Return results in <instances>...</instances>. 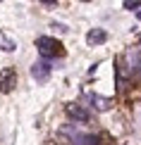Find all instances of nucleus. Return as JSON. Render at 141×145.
I'll use <instances>...</instances> for the list:
<instances>
[{"mask_svg":"<svg viewBox=\"0 0 141 145\" xmlns=\"http://www.w3.org/2000/svg\"><path fill=\"white\" fill-rule=\"evenodd\" d=\"M36 48H38V52L43 55V59H48V62H50L53 57L62 55V43H60L58 38H50V36H41V38H36Z\"/></svg>","mask_w":141,"mask_h":145,"instance_id":"obj_1","label":"nucleus"},{"mask_svg":"<svg viewBox=\"0 0 141 145\" xmlns=\"http://www.w3.org/2000/svg\"><path fill=\"white\" fill-rule=\"evenodd\" d=\"M50 71H53V64L48 62V59H38V62L31 67V76H34L38 83H46L48 76H50Z\"/></svg>","mask_w":141,"mask_h":145,"instance_id":"obj_2","label":"nucleus"},{"mask_svg":"<svg viewBox=\"0 0 141 145\" xmlns=\"http://www.w3.org/2000/svg\"><path fill=\"white\" fill-rule=\"evenodd\" d=\"M15 86H17V74H15V69L0 71V90H3V93H10Z\"/></svg>","mask_w":141,"mask_h":145,"instance_id":"obj_3","label":"nucleus"},{"mask_svg":"<svg viewBox=\"0 0 141 145\" xmlns=\"http://www.w3.org/2000/svg\"><path fill=\"white\" fill-rule=\"evenodd\" d=\"M86 100L96 107L98 112H105V110H110V107H113V100H110V98H103V95H98V93H89Z\"/></svg>","mask_w":141,"mask_h":145,"instance_id":"obj_4","label":"nucleus"},{"mask_svg":"<svg viewBox=\"0 0 141 145\" xmlns=\"http://www.w3.org/2000/svg\"><path fill=\"white\" fill-rule=\"evenodd\" d=\"M67 114H70L74 121H81V124H86L89 119H91V114H89V110H84L81 105H70L67 107Z\"/></svg>","mask_w":141,"mask_h":145,"instance_id":"obj_5","label":"nucleus"},{"mask_svg":"<svg viewBox=\"0 0 141 145\" xmlns=\"http://www.w3.org/2000/svg\"><path fill=\"white\" fill-rule=\"evenodd\" d=\"M108 40V31L105 29H91L86 33V43L89 45H103Z\"/></svg>","mask_w":141,"mask_h":145,"instance_id":"obj_6","label":"nucleus"},{"mask_svg":"<svg viewBox=\"0 0 141 145\" xmlns=\"http://www.w3.org/2000/svg\"><path fill=\"white\" fill-rule=\"evenodd\" d=\"M72 145H101V138L93 133H77L72 136Z\"/></svg>","mask_w":141,"mask_h":145,"instance_id":"obj_7","label":"nucleus"},{"mask_svg":"<svg viewBox=\"0 0 141 145\" xmlns=\"http://www.w3.org/2000/svg\"><path fill=\"white\" fill-rule=\"evenodd\" d=\"M0 50H5V52H15L17 50V43L5 31H0Z\"/></svg>","mask_w":141,"mask_h":145,"instance_id":"obj_8","label":"nucleus"},{"mask_svg":"<svg viewBox=\"0 0 141 145\" xmlns=\"http://www.w3.org/2000/svg\"><path fill=\"white\" fill-rule=\"evenodd\" d=\"M122 7H124V10H139L141 3H139V0H124V3H122Z\"/></svg>","mask_w":141,"mask_h":145,"instance_id":"obj_9","label":"nucleus"},{"mask_svg":"<svg viewBox=\"0 0 141 145\" xmlns=\"http://www.w3.org/2000/svg\"><path fill=\"white\" fill-rule=\"evenodd\" d=\"M136 19H139V22H141V12H136Z\"/></svg>","mask_w":141,"mask_h":145,"instance_id":"obj_10","label":"nucleus"}]
</instances>
